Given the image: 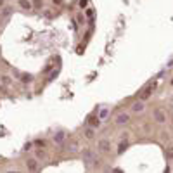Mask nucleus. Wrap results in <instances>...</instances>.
<instances>
[{"mask_svg": "<svg viewBox=\"0 0 173 173\" xmlns=\"http://www.w3.org/2000/svg\"><path fill=\"white\" fill-rule=\"evenodd\" d=\"M154 121H157V123H166V113L163 111V109H154Z\"/></svg>", "mask_w": 173, "mask_h": 173, "instance_id": "nucleus-4", "label": "nucleus"}, {"mask_svg": "<svg viewBox=\"0 0 173 173\" xmlns=\"http://www.w3.org/2000/svg\"><path fill=\"white\" fill-rule=\"evenodd\" d=\"M126 147H128V142H126V139H123V142H121V144H120V147H118V153H125V149H126Z\"/></svg>", "mask_w": 173, "mask_h": 173, "instance_id": "nucleus-15", "label": "nucleus"}, {"mask_svg": "<svg viewBox=\"0 0 173 173\" xmlns=\"http://www.w3.org/2000/svg\"><path fill=\"white\" fill-rule=\"evenodd\" d=\"M171 85H173V80H171Z\"/></svg>", "mask_w": 173, "mask_h": 173, "instance_id": "nucleus-20", "label": "nucleus"}, {"mask_svg": "<svg viewBox=\"0 0 173 173\" xmlns=\"http://www.w3.org/2000/svg\"><path fill=\"white\" fill-rule=\"evenodd\" d=\"M17 5L21 7V11H26V12L33 11V2L31 0H17Z\"/></svg>", "mask_w": 173, "mask_h": 173, "instance_id": "nucleus-6", "label": "nucleus"}, {"mask_svg": "<svg viewBox=\"0 0 173 173\" xmlns=\"http://www.w3.org/2000/svg\"><path fill=\"white\" fill-rule=\"evenodd\" d=\"M97 149H99V153H109V151H111V142H109L107 139H102V140H99V144H97Z\"/></svg>", "mask_w": 173, "mask_h": 173, "instance_id": "nucleus-3", "label": "nucleus"}, {"mask_svg": "<svg viewBox=\"0 0 173 173\" xmlns=\"http://www.w3.org/2000/svg\"><path fill=\"white\" fill-rule=\"evenodd\" d=\"M64 139H66V133L64 132H59V133H56L54 142H56V144H61V142H64Z\"/></svg>", "mask_w": 173, "mask_h": 173, "instance_id": "nucleus-11", "label": "nucleus"}, {"mask_svg": "<svg viewBox=\"0 0 173 173\" xmlns=\"http://www.w3.org/2000/svg\"><path fill=\"white\" fill-rule=\"evenodd\" d=\"M5 2H7V0H0V9H2V7L5 5Z\"/></svg>", "mask_w": 173, "mask_h": 173, "instance_id": "nucleus-18", "label": "nucleus"}, {"mask_svg": "<svg viewBox=\"0 0 173 173\" xmlns=\"http://www.w3.org/2000/svg\"><path fill=\"white\" fill-rule=\"evenodd\" d=\"M35 157H38V159H45V157H47V153H45L43 149H35Z\"/></svg>", "mask_w": 173, "mask_h": 173, "instance_id": "nucleus-12", "label": "nucleus"}, {"mask_svg": "<svg viewBox=\"0 0 173 173\" xmlns=\"http://www.w3.org/2000/svg\"><path fill=\"white\" fill-rule=\"evenodd\" d=\"M85 139H89V140H93L95 139V128H92V126H89V128L83 132Z\"/></svg>", "mask_w": 173, "mask_h": 173, "instance_id": "nucleus-9", "label": "nucleus"}, {"mask_svg": "<svg viewBox=\"0 0 173 173\" xmlns=\"http://www.w3.org/2000/svg\"><path fill=\"white\" fill-rule=\"evenodd\" d=\"M50 2H52L54 5H57V7H59V5H62V4H64V0H50Z\"/></svg>", "mask_w": 173, "mask_h": 173, "instance_id": "nucleus-17", "label": "nucleus"}, {"mask_svg": "<svg viewBox=\"0 0 173 173\" xmlns=\"http://www.w3.org/2000/svg\"><path fill=\"white\" fill-rule=\"evenodd\" d=\"M33 80H35V78H33V75H30V73H21L19 75V81L23 85H30Z\"/></svg>", "mask_w": 173, "mask_h": 173, "instance_id": "nucleus-7", "label": "nucleus"}, {"mask_svg": "<svg viewBox=\"0 0 173 173\" xmlns=\"http://www.w3.org/2000/svg\"><path fill=\"white\" fill-rule=\"evenodd\" d=\"M31 2H33V9H35V11L43 9V0H31Z\"/></svg>", "mask_w": 173, "mask_h": 173, "instance_id": "nucleus-13", "label": "nucleus"}, {"mask_svg": "<svg viewBox=\"0 0 173 173\" xmlns=\"http://www.w3.org/2000/svg\"><path fill=\"white\" fill-rule=\"evenodd\" d=\"M168 156H170V157L173 156V147H170V151H168Z\"/></svg>", "mask_w": 173, "mask_h": 173, "instance_id": "nucleus-19", "label": "nucleus"}, {"mask_svg": "<svg viewBox=\"0 0 173 173\" xmlns=\"http://www.w3.org/2000/svg\"><path fill=\"white\" fill-rule=\"evenodd\" d=\"M144 109H145V101H144V99H140V101H135L132 104V113H137L139 114V113H142Z\"/></svg>", "mask_w": 173, "mask_h": 173, "instance_id": "nucleus-5", "label": "nucleus"}, {"mask_svg": "<svg viewBox=\"0 0 173 173\" xmlns=\"http://www.w3.org/2000/svg\"><path fill=\"white\" fill-rule=\"evenodd\" d=\"M38 157H28L26 159V170L28 171H36V170L40 168V165H38Z\"/></svg>", "mask_w": 173, "mask_h": 173, "instance_id": "nucleus-1", "label": "nucleus"}, {"mask_svg": "<svg viewBox=\"0 0 173 173\" xmlns=\"http://www.w3.org/2000/svg\"><path fill=\"white\" fill-rule=\"evenodd\" d=\"M0 83H2V85H7V87H9V85L12 83V78L9 76V75H0Z\"/></svg>", "mask_w": 173, "mask_h": 173, "instance_id": "nucleus-10", "label": "nucleus"}, {"mask_svg": "<svg viewBox=\"0 0 173 173\" xmlns=\"http://www.w3.org/2000/svg\"><path fill=\"white\" fill-rule=\"evenodd\" d=\"M128 121H130V114L128 113H120L116 118H114V123H116L118 126H125Z\"/></svg>", "mask_w": 173, "mask_h": 173, "instance_id": "nucleus-2", "label": "nucleus"}, {"mask_svg": "<svg viewBox=\"0 0 173 173\" xmlns=\"http://www.w3.org/2000/svg\"><path fill=\"white\" fill-rule=\"evenodd\" d=\"M11 12H12V7H11V5H7V7L4 5V7H2V16H4V17L11 16Z\"/></svg>", "mask_w": 173, "mask_h": 173, "instance_id": "nucleus-14", "label": "nucleus"}, {"mask_svg": "<svg viewBox=\"0 0 173 173\" xmlns=\"http://www.w3.org/2000/svg\"><path fill=\"white\" fill-rule=\"evenodd\" d=\"M107 114H109V109H101V111H99V118H101V120H104Z\"/></svg>", "mask_w": 173, "mask_h": 173, "instance_id": "nucleus-16", "label": "nucleus"}, {"mask_svg": "<svg viewBox=\"0 0 173 173\" xmlns=\"http://www.w3.org/2000/svg\"><path fill=\"white\" fill-rule=\"evenodd\" d=\"M87 123H89V126H92V128H99V126H101V118L95 116V114H93V116H89V121H87Z\"/></svg>", "mask_w": 173, "mask_h": 173, "instance_id": "nucleus-8", "label": "nucleus"}]
</instances>
